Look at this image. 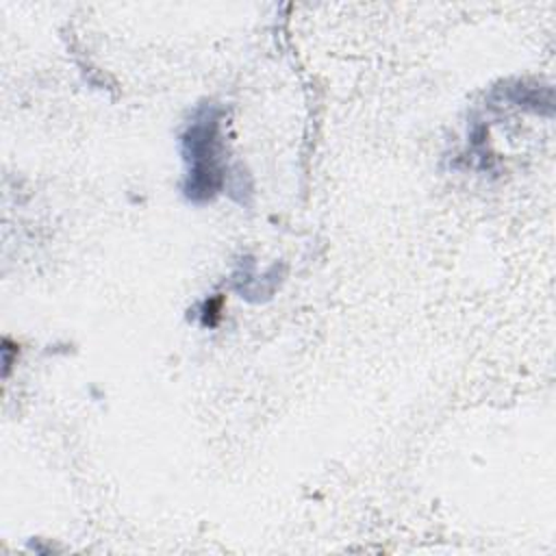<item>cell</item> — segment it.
<instances>
[{
  "mask_svg": "<svg viewBox=\"0 0 556 556\" xmlns=\"http://www.w3.org/2000/svg\"><path fill=\"white\" fill-rule=\"evenodd\" d=\"M185 154L189 161V178L185 193L191 200H208L222 185L219 169V111L204 106L187 128Z\"/></svg>",
  "mask_w": 556,
  "mask_h": 556,
  "instance_id": "obj_1",
  "label": "cell"
}]
</instances>
